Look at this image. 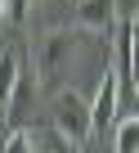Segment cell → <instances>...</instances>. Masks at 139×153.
I'll use <instances>...</instances> for the list:
<instances>
[{"instance_id": "6da1fadb", "label": "cell", "mask_w": 139, "mask_h": 153, "mask_svg": "<svg viewBox=\"0 0 139 153\" xmlns=\"http://www.w3.org/2000/svg\"><path fill=\"white\" fill-rule=\"evenodd\" d=\"M85 45H90V32H81V27H58V32H49L40 41V50H36V86L58 90V81L85 54Z\"/></svg>"}, {"instance_id": "7a4b0ae2", "label": "cell", "mask_w": 139, "mask_h": 153, "mask_svg": "<svg viewBox=\"0 0 139 153\" xmlns=\"http://www.w3.org/2000/svg\"><path fill=\"white\" fill-rule=\"evenodd\" d=\"M49 122H54V135L72 149H85L90 144V104L81 90L72 86H58L54 90V108H49Z\"/></svg>"}, {"instance_id": "3957f363", "label": "cell", "mask_w": 139, "mask_h": 153, "mask_svg": "<svg viewBox=\"0 0 139 153\" xmlns=\"http://www.w3.org/2000/svg\"><path fill=\"white\" fill-rule=\"evenodd\" d=\"M112 72H117V104H121V113H130L135 108V14H121V23H117Z\"/></svg>"}, {"instance_id": "277c9868", "label": "cell", "mask_w": 139, "mask_h": 153, "mask_svg": "<svg viewBox=\"0 0 139 153\" xmlns=\"http://www.w3.org/2000/svg\"><path fill=\"white\" fill-rule=\"evenodd\" d=\"M85 104H90V140L108 135V126L117 122V72H112V63L103 68L99 90H94V99H85Z\"/></svg>"}, {"instance_id": "5b68a950", "label": "cell", "mask_w": 139, "mask_h": 153, "mask_svg": "<svg viewBox=\"0 0 139 153\" xmlns=\"http://www.w3.org/2000/svg\"><path fill=\"white\" fill-rule=\"evenodd\" d=\"M76 27L81 32H112L117 27V0H76Z\"/></svg>"}, {"instance_id": "8992f818", "label": "cell", "mask_w": 139, "mask_h": 153, "mask_svg": "<svg viewBox=\"0 0 139 153\" xmlns=\"http://www.w3.org/2000/svg\"><path fill=\"white\" fill-rule=\"evenodd\" d=\"M108 144H112V153H139V117H135V108L121 113L108 126Z\"/></svg>"}, {"instance_id": "52a82bcc", "label": "cell", "mask_w": 139, "mask_h": 153, "mask_svg": "<svg viewBox=\"0 0 139 153\" xmlns=\"http://www.w3.org/2000/svg\"><path fill=\"white\" fill-rule=\"evenodd\" d=\"M0 153H40V149H36V140H32L27 126H14V131H5V140H0Z\"/></svg>"}, {"instance_id": "ba28073f", "label": "cell", "mask_w": 139, "mask_h": 153, "mask_svg": "<svg viewBox=\"0 0 139 153\" xmlns=\"http://www.w3.org/2000/svg\"><path fill=\"white\" fill-rule=\"evenodd\" d=\"M27 14H32V0H5V18L9 23H27Z\"/></svg>"}, {"instance_id": "9c48e42d", "label": "cell", "mask_w": 139, "mask_h": 153, "mask_svg": "<svg viewBox=\"0 0 139 153\" xmlns=\"http://www.w3.org/2000/svg\"><path fill=\"white\" fill-rule=\"evenodd\" d=\"M49 153H81V149H72V144H63V140H58V144H49Z\"/></svg>"}, {"instance_id": "30bf717a", "label": "cell", "mask_w": 139, "mask_h": 153, "mask_svg": "<svg viewBox=\"0 0 139 153\" xmlns=\"http://www.w3.org/2000/svg\"><path fill=\"white\" fill-rule=\"evenodd\" d=\"M5 23H9V18H5V0H0V32H5Z\"/></svg>"}]
</instances>
